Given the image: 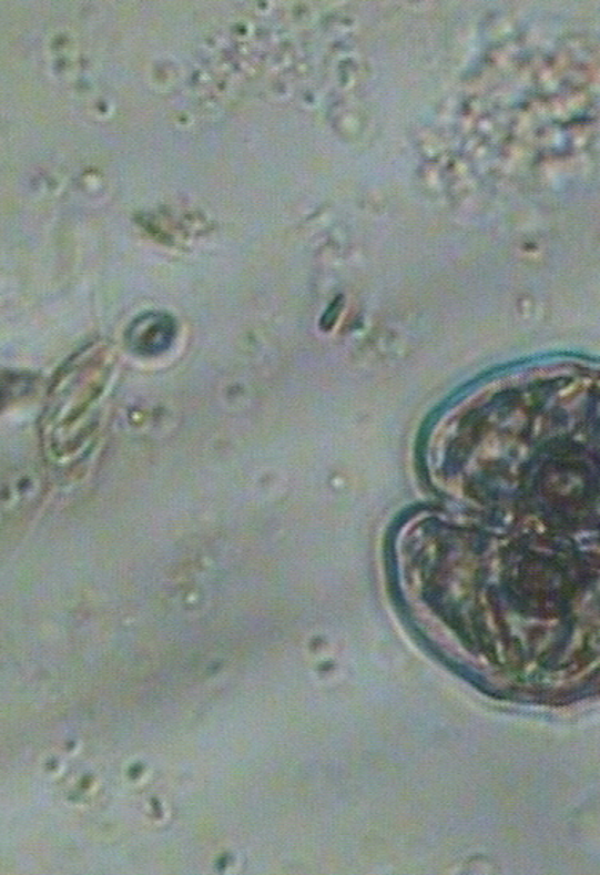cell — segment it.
Segmentation results:
<instances>
[{"label": "cell", "mask_w": 600, "mask_h": 875, "mask_svg": "<svg viewBox=\"0 0 600 875\" xmlns=\"http://www.w3.org/2000/svg\"><path fill=\"white\" fill-rule=\"evenodd\" d=\"M176 334L173 319L162 314H149L133 323L129 344L140 355H157L170 347Z\"/></svg>", "instance_id": "cell-1"}]
</instances>
